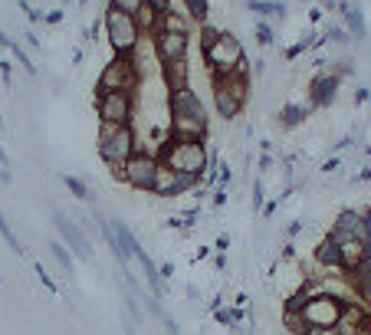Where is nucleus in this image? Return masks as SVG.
<instances>
[{"instance_id":"0eeeda50","label":"nucleus","mask_w":371,"mask_h":335,"mask_svg":"<svg viewBox=\"0 0 371 335\" xmlns=\"http://www.w3.org/2000/svg\"><path fill=\"white\" fill-rule=\"evenodd\" d=\"M95 112H99V122L131 125V119H135V92H105V95H95Z\"/></svg>"},{"instance_id":"49530a36","label":"nucleus","mask_w":371,"mask_h":335,"mask_svg":"<svg viewBox=\"0 0 371 335\" xmlns=\"http://www.w3.org/2000/svg\"><path fill=\"white\" fill-rule=\"evenodd\" d=\"M171 276H174V267H171V263H164V267H161V280H171Z\"/></svg>"},{"instance_id":"dca6fc26","label":"nucleus","mask_w":371,"mask_h":335,"mask_svg":"<svg viewBox=\"0 0 371 335\" xmlns=\"http://www.w3.org/2000/svg\"><path fill=\"white\" fill-rule=\"evenodd\" d=\"M210 89H214L210 95H214V109H217V115H220L224 122H233V119H237V115L243 112V105L237 102V99H233V95L227 92V89L220 86V83H210Z\"/></svg>"},{"instance_id":"bb28decb","label":"nucleus","mask_w":371,"mask_h":335,"mask_svg":"<svg viewBox=\"0 0 371 335\" xmlns=\"http://www.w3.org/2000/svg\"><path fill=\"white\" fill-rule=\"evenodd\" d=\"M0 237L7 240V247L14 250V253H23V247H20V240H17V233L10 230V223L4 220V214H0Z\"/></svg>"},{"instance_id":"f704fd0d","label":"nucleus","mask_w":371,"mask_h":335,"mask_svg":"<svg viewBox=\"0 0 371 335\" xmlns=\"http://www.w3.org/2000/svg\"><path fill=\"white\" fill-rule=\"evenodd\" d=\"M338 168H342V158H328V161H322V174H335Z\"/></svg>"},{"instance_id":"412c9836","label":"nucleus","mask_w":371,"mask_h":335,"mask_svg":"<svg viewBox=\"0 0 371 335\" xmlns=\"http://www.w3.org/2000/svg\"><path fill=\"white\" fill-rule=\"evenodd\" d=\"M158 33H188V20L171 10V14H164V17L158 20Z\"/></svg>"},{"instance_id":"58836bf2","label":"nucleus","mask_w":371,"mask_h":335,"mask_svg":"<svg viewBox=\"0 0 371 335\" xmlns=\"http://www.w3.org/2000/svg\"><path fill=\"white\" fill-rule=\"evenodd\" d=\"M368 99H371V89H368V86H358V89H355V105L368 102Z\"/></svg>"},{"instance_id":"a878e982","label":"nucleus","mask_w":371,"mask_h":335,"mask_svg":"<svg viewBox=\"0 0 371 335\" xmlns=\"http://www.w3.org/2000/svg\"><path fill=\"white\" fill-rule=\"evenodd\" d=\"M10 53H14V56H17V63H20V66L26 69V73H30V76H36V63L30 60V53H26L23 46L17 43V40H14V43H10Z\"/></svg>"},{"instance_id":"6e6552de","label":"nucleus","mask_w":371,"mask_h":335,"mask_svg":"<svg viewBox=\"0 0 371 335\" xmlns=\"http://www.w3.org/2000/svg\"><path fill=\"white\" fill-rule=\"evenodd\" d=\"M53 223H56V230H60V240L66 243L79 260H86L89 263V260H92V243H89V237L82 233V227H79L76 220H70L60 207H53Z\"/></svg>"},{"instance_id":"2f4dec72","label":"nucleus","mask_w":371,"mask_h":335,"mask_svg":"<svg viewBox=\"0 0 371 335\" xmlns=\"http://www.w3.org/2000/svg\"><path fill=\"white\" fill-rule=\"evenodd\" d=\"M158 319H161V326H164V332H168V335H181V329H178V322H174V319L168 316V312H161V316H158Z\"/></svg>"},{"instance_id":"09e8293b","label":"nucleus","mask_w":371,"mask_h":335,"mask_svg":"<svg viewBox=\"0 0 371 335\" xmlns=\"http://www.w3.org/2000/svg\"><path fill=\"white\" fill-rule=\"evenodd\" d=\"M60 4H63V7H70V4H72V0H60Z\"/></svg>"},{"instance_id":"4468645a","label":"nucleus","mask_w":371,"mask_h":335,"mask_svg":"<svg viewBox=\"0 0 371 335\" xmlns=\"http://www.w3.org/2000/svg\"><path fill=\"white\" fill-rule=\"evenodd\" d=\"M208 129H210V122L194 119V115H171V122H168L171 138H184V142H204Z\"/></svg>"},{"instance_id":"e433bc0d","label":"nucleus","mask_w":371,"mask_h":335,"mask_svg":"<svg viewBox=\"0 0 371 335\" xmlns=\"http://www.w3.org/2000/svg\"><path fill=\"white\" fill-rule=\"evenodd\" d=\"M125 306H129V312H131V322H141V312H139V306H135V296H125Z\"/></svg>"},{"instance_id":"c756f323","label":"nucleus","mask_w":371,"mask_h":335,"mask_svg":"<svg viewBox=\"0 0 371 335\" xmlns=\"http://www.w3.org/2000/svg\"><path fill=\"white\" fill-rule=\"evenodd\" d=\"M33 270H36V276H40V283H43L46 289H50V292H60V286H56V280H53V276L46 273V267H43V263H36Z\"/></svg>"},{"instance_id":"79ce46f5","label":"nucleus","mask_w":371,"mask_h":335,"mask_svg":"<svg viewBox=\"0 0 371 335\" xmlns=\"http://www.w3.org/2000/svg\"><path fill=\"white\" fill-rule=\"evenodd\" d=\"M63 20V10H53V14H43V23H60Z\"/></svg>"},{"instance_id":"393cba45","label":"nucleus","mask_w":371,"mask_h":335,"mask_svg":"<svg viewBox=\"0 0 371 335\" xmlns=\"http://www.w3.org/2000/svg\"><path fill=\"white\" fill-rule=\"evenodd\" d=\"M63 184H66V191H70L72 198H79V201H92V194H89V188H86V181L76 178V174H66V178H63Z\"/></svg>"},{"instance_id":"f3484780","label":"nucleus","mask_w":371,"mask_h":335,"mask_svg":"<svg viewBox=\"0 0 371 335\" xmlns=\"http://www.w3.org/2000/svg\"><path fill=\"white\" fill-rule=\"evenodd\" d=\"M309 112H312L309 102H286L283 109L276 112L279 129H296V125H302V122L309 119Z\"/></svg>"},{"instance_id":"a18cd8bd","label":"nucleus","mask_w":371,"mask_h":335,"mask_svg":"<svg viewBox=\"0 0 371 335\" xmlns=\"http://www.w3.org/2000/svg\"><path fill=\"white\" fill-rule=\"evenodd\" d=\"M0 168H4V171L10 168V158H7V151H4V145H0Z\"/></svg>"},{"instance_id":"6ab92c4d","label":"nucleus","mask_w":371,"mask_h":335,"mask_svg":"<svg viewBox=\"0 0 371 335\" xmlns=\"http://www.w3.org/2000/svg\"><path fill=\"white\" fill-rule=\"evenodd\" d=\"M224 36V30L220 26H214L208 20V23H200V30H198V43H200V53H210L217 46V40Z\"/></svg>"},{"instance_id":"423d86ee","label":"nucleus","mask_w":371,"mask_h":335,"mask_svg":"<svg viewBox=\"0 0 371 335\" xmlns=\"http://www.w3.org/2000/svg\"><path fill=\"white\" fill-rule=\"evenodd\" d=\"M155 174H158V155L139 148L135 155L125 161V184L131 191H141V194H151L155 188Z\"/></svg>"},{"instance_id":"7ed1b4c3","label":"nucleus","mask_w":371,"mask_h":335,"mask_svg":"<svg viewBox=\"0 0 371 335\" xmlns=\"http://www.w3.org/2000/svg\"><path fill=\"white\" fill-rule=\"evenodd\" d=\"M141 83H145V79H141V73L135 69L131 53H115L112 60L102 66V73H99L95 95H105V92H139Z\"/></svg>"},{"instance_id":"c03bdc74","label":"nucleus","mask_w":371,"mask_h":335,"mask_svg":"<svg viewBox=\"0 0 371 335\" xmlns=\"http://www.w3.org/2000/svg\"><path fill=\"white\" fill-rule=\"evenodd\" d=\"M227 250H230V240H227V237H220V240H217V253H227Z\"/></svg>"},{"instance_id":"aec40b11","label":"nucleus","mask_w":371,"mask_h":335,"mask_svg":"<svg viewBox=\"0 0 371 335\" xmlns=\"http://www.w3.org/2000/svg\"><path fill=\"white\" fill-rule=\"evenodd\" d=\"M283 329L289 335H306L309 332V322L302 312H293V309H283Z\"/></svg>"},{"instance_id":"f8f14e48","label":"nucleus","mask_w":371,"mask_h":335,"mask_svg":"<svg viewBox=\"0 0 371 335\" xmlns=\"http://www.w3.org/2000/svg\"><path fill=\"white\" fill-rule=\"evenodd\" d=\"M168 115H194V119H208V109H204V102H200V95L188 86V89H178V92H168Z\"/></svg>"},{"instance_id":"a19ab883","label":"nucleus","mask_w":371,"mask_h":335,"mask_svg":"<svg viewBox=\"0 0 371 335\" xmlns=\"http://www.w3.org/2000/svg\"><path fill=\"white\" fill-rule=\"evenodd\" d=\"M214 204L217 207L227 204V188H224V184H217V188H214Z\"/></svg>"},{"instance_id":"c85d7f7f","label":"nucleus","mask_w":371,"mask_h":335,"mask_svg":"<svg viewBox=\"0 0 371 335\" xmlns=\"http://www.w3.org/2000/svg\"><path fill=\"white\" fill-rule=\"evenodd\" d=\"M273 40H276V36H273V26L259 20V23H257V43H259V46H269Z\"/></svg>"},{"instance_id":"4be33fe9","label":"nucleus","mask_w":371,"mask_h":335,"mask_svg":"<svg viewBox=\"0 0 371 335\" xmlns=\"http://www.w3.org/2000/svg\"><path fill=\"white\" fill-rule=\"evenodd\" d=\"M46 247H50L53 260L60 263V270H63V273H66V276H72V257H70V250H66V243H63V240H50V243H46Z\"/></svg>"},{"instance_id":"a211bd4d","label":"nucleus","mask_w":371,"mask_h":335,"mask_svg":"<svg viewBox=\"0 0 371 335\" xmlns=\"http://www.w3.org/2000/svg\"><path fill=\"white\" fill-rule=\"evenodd\" d=\"M247 10H253L257 17H269V20H286V4L279 0H243Z\"/></svg>"},{"instance_id":"2eb2a0df","label":"nucleus","mask_w":371,"mask_h":335,"mask_svg":"<svg viewBox=\"0 0 371 335\" xmlns=\"http://www.w3.org/2000/svg\"><path fill=\"white\" fill-rule=\"evenodd\" d=\"M188 76H190L188 56H184V60H174V63H164L161 66V79H164V86H168V92L188 89Z\"/></svg>"},{"instance_id":"1a4fd4ad","label":"nucleus","mask_w":371,"mask_h":335,"mask_svg":"<svg viewBox=\"0 0 371 335\" xmlns=\"http://www.w3.org/2000/svg\"><path fill=\"white\" fill-rule=\"evenodd\" d=\"M198 184L200 181L188 178V174H178L174 168L158 161V174H155V188H151V194H155V198H184V194H190Z\"/></svg>"},{"instance_id":"37998d69","label":"nucleus","mask_w":371,"mask_h":335,"mask_svg":"<svg viewBox=\"0 0 371 335\" xmlns=\"http://www.w3.org/2000/svg\"><path fill=\"white\" fill-rule=\"evenodd\" d=\"M214 267L220 270V273H224V270H227V257H224V253H217V257H214Z\"/></svg>"},{"instance_id":"ea45409f","label":"nucleus","mask_w":371,"mask_h":335,"mask_svg":"<svg viewBox=\"0 0 371 335\" xmlns=\"http://www.w3.org/2000/svg\"><path fill=\"white\" fill-rule=\"evenodd\" d=\"M168 227H171V230H188V223H184V217H181V214L168 217Z\"/></svg>"},{"instance_id":"c9c22d12","label":"nucleus","mask_w":371,"mask_h":335,"mask_svg":"<svg viewBox=\"0 0 371 335\" xmlns=\"http://www.w3.org/2000/svg\"><path fill=\"white\" fill-rule=\"evenodd\" d=\"M273 168H276V158L269 155V151H263L259 155V171H273Z\"/></svg>"},{"instance_id":"b1692460","label":"nucleus","mask_w":371,"mask_h":335,"mask_svg":"<svg viewBox=\"0 0 371 335\" xmlns=\"http://www.w3.org/2000/svg\"><path fill=\"white\" fill-rule=\"evenodd\" d=\"M214 319L220 322V326H227V329H240V322H243V309H227V306H220V309H214Z\"/></svg>"},{"instance_id":"cd10ccee","label":"nucleus","mask_w":371,"mask_h":335,"mask_svg":"<svg viewBox=\"0 0 371 335\" xmlns=\"http://www.w3.org/2000/svg\"><path fill=\"white\" fill-rule=\"evenodd\" d=\"M109 7H115V10H125V14H139L141 7H145V0H109Z\"/></svg>"},{"instance_id":"72a5a7b5","label":"nucleus","mask_w":371,"mask_h":335,"mask_svg":"<svg viewBox=\"0 0 371 335\" xmlns=\"http://www.w3.org/2000/svg\"><path fill=\"white\" fill-rule=\"evenodd\" d=\"M306 335H342L335 326H309V332Z\"/></svg>"},{"instance_id":"f03ea898","label":"nucleus","mask_w":371,"mask_h":335,"mask_svg":"<svg viewBox=\"0 0 371 335\" xmlns=\"http://www.w3.org/2000/svg\"><path fill=\"white\" fill-rule=\"evenodd\" d=\"M139 138L131 125H115V122H99V135H95V148H99V158L109 164H125L135 151H139Z\"/></svg>"},{"instance_id":"9d476101","label":"nucleus","mask_w":371,"mask_h":335,"mask_svg":"<svg viewBox=\"0 0 371 335\" xmlns=\"http://www.w3.org/2000/svg\"><path fill=\"white\" fill-rule=\"evenodd\" d=\"M342 302H345V299H338V296L326 292V296H316V299L306 302L302 316H306L309 326H335L338 316H342Z\"/></svg>"},{"instance_id":"20e7f679","label":"nucleus","mask_w":371,"mask_h":335,"mask_svg":"<svg viewBox=\"0 0 371 335\" xmlns=\"http://www.w3.org/2000/svg\"><path fill=\"white\" fill-rule=\"evenodd\" d=\"M102 26H105V36H109V46L112 53H131L141 40V30H139V20L125 14V10H115L109 7L102 14Z\"/></svg>"},{"instance_id":"5701e85b","label":"nucleus","mask_w":371,"mask_h":335,"mask_svg":"<svg viewBox=\"0 0 371 335\" xmlns=\"http://www.w3.org/2000/svg\"><path fill=\"white\" fill-rule=\"evenodd\" d=\"M184 10H188V17L194 20V23H208V17H210L208 0H184Z\"/></svg>"},{"instance_id":"39448f33","label":"nucleus","mask_w":371,"mask_h":335,"mask_svg":"<svg viewBox=\"0 0 371 335\" xmlns=\"http://www.w3.org/2000/svg\"><path fill=\"white\" fill-rule=\"evenodd\" d=\"M204 60H208L210 79H220V76H230V73H237V66L247 60V53H243V43H240V40L224 30V36L217 40L214 50L204 53Z\"/></svg>"},{"instance_id":"f257e3e1","label":"nucleus","mask_w":371,"mask_h":335,"mask_svg":"<svg viewBox=\"0 0 371 335\" xmlns=\"http://www.w3.org/2000/svg\"><path fill=\"white\" fill-rule=\"evenodd\" d=\"M158 161L174 168L178 174H188L194 181H204L208 168H214L210 161V148L204 142H184V138H168V145L161 148Z\"/></svg>"},{"instance_id":"de8ad7c7","label":"nucleus","mask_w":371,"mask_h":335,"mask_svg":"<svg viewBox=\"0 0 371 335\" xmlns=\"http://www.w3.org/2000/svg\"><path fill=\"white\" fill-rule=\"evenodd\" d=\"M10 43H14V40H10V36L4 33V30H0V46H7V50H10Z\"/></svg>"},{"instance_id":"4c0bfd02","label":"nucleus","mask_w":371,"mask_h":335,"mask_svg":"<svg viewBox=\"0 0 371 335\" xmlns=\"http://www.w3.org/2000/svg\"><path fill=\"white\" fill-rule=\"evenodd\" d=\"M302 230H306V223H302V220H293V223H289V227H286V237L293 240V237H299Z\"/></svg>"},{"instance_id":"7c9ffc66","label":"nucleus","mask_w":371,"mask_h":335,"mask_svg":"<svg viewBox=\"0 0 371 335\" xmlns=\"http://www.w3.org/2000/svg\"><path fill=\"white\" fill-rule=\"evenodd\" d=\"M145 4H148L151 10H155V14H161V17L174 10V0H145Z\"/></svg>"},{"instance_id":"473e14b6","label":"nucleus","mask_w":371,"mask_h":335,"mask_svg":"<svg viewBox=\"0 0 371 335\" xmlns=\"http://www.w3.org/2000/svg\"><path fill=\"white\" fill-rule=\"evenodd\" d=\"M263 204H267V201H263V184L257 181V184H253V211L259 214V211H263Z\"/></svg>"},{"instance_id":"9b49d317","label":"nucleus","mask_w":371,"mask_h":335,"mask_svg":"<svg viewBox=\"0 0 371 335\" xmlns=\"http://www.w3.org/2000/svg\"><path fill=\"white\" fill-rule=\"evenodd\" d=\"M338 86H342V76H335L332 69H322L309 83V105L312 109H328L338 99Z\"/></svg>"},{"instance_id":"ddd939ff","label":"nucleus","mask_w":371,"mask_h":335,"mask_svg":"<svg viewBox=\"0 0 371 335\" xmlns=\"http://www.w3.org/2000/svg\"><path fill=\"white\" fill-rule=\"evenodd\" d=\"M188 43H190V33H155V56L158 63H174V60H184L188 56Z\"/></svg>"}]
</instances>
